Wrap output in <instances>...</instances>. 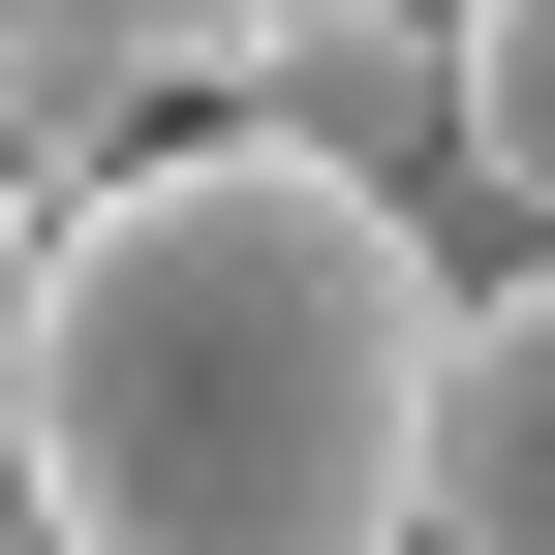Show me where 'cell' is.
I'll return each instance as SVG.
<instances>
[{
  "label": "cell",
  "instance_id": "1",
  "mask_svg": "<svg viewBox=\"0 0 555 555\" xmlns=\"http://www.w3.org/2000/svg\"><path fill=\"white\" fill-rule=\"evenodd\" d=\"M433 339L463 278L371 185H309L278 124H155L31 247L0 463L62 555H433Z\"/></svg>",
  "mask_w": 555,
  "mask_h": 555
},
{
  "label": "cell",
  "instance_id": "2",
  "mask_svg": "<svg viewBox=\"0 0 555 555\" xmlns=\"http://www.w3.org/2000/svg\"><path fill=\"white\" fill-rule=\"evenodd\" d=\"M247 124H278L309 185H371L433 278H494V185H463V0H309V62H278Z\"/></svg>",
  "mask_w": 555,
  "mask_h": 555
},
{
  "label": "cell",
  "instance_id": "3",
  "mask_svg": "<svg viewBox=\"0 0 555 555\" xmlns=\"http://www.w3.org/2000/svg\"><path fill=\"white\" fill-rule=\"evenodd\" d=\"M433 555H555V247L463 278L433 339Z\"/></svg>",
  "mask_w": 555,
  "mask_h": 555
},
{
  "label": "cell",
  "instance_id": "4",
  "mask_svg": "<svg viewBox=\"0 0 555 555\" xmlns=\"http://www.w3.org/2000/svg\"><path fill=\"white\" fill-rule=\"evenodd\" d=\"M124 155H155V31H124V0H0V185L62 217V185H124Z\"/></svg>",
  "mask_w": 555,
  "mask_h": 555
},
{
  "label": "cell",
  "instance_id": "5",
  "mask_svg": "<svg viewBox=\"0 0 555 555\" xmlns=\"http://www.w3.org/2000/svg\"><path fill=\"white\" fill-rule=\"evenodd\" d=\"M463 185H494V278L555 247V0H463Z\"/></svg>",
  "mask_w": 555,
  "mask_h": 555
},
{
  "label": "cell",
  "instance_id": "6",
  "mask_svg": "<svg viewBox=\"0 0 555 555\" xmlns=\"http://www.w3.org/2000/svg\"><path fill=\"white\" fill-rule=\"evenodd\" d=\"M31 247H62V217H31V185H0V339H31Z\"/></svg>",
  "mask_w": 555,
  "mask_h": 555
},
{
  "label": "cell",
  "instance_id": "7",
  "mask_svg": "<svg viewBox=\"0 0 555 555\" xmlns=\"http://www.w3.org/2000/svg\"><path fill=\"white\" fill-rule=\"evenodd\" d=\"M0 555H62V525H31V463H0Z\"/></svg>",
  "mask_w": 555,
  "mask_h": 555
}]
</instances>
